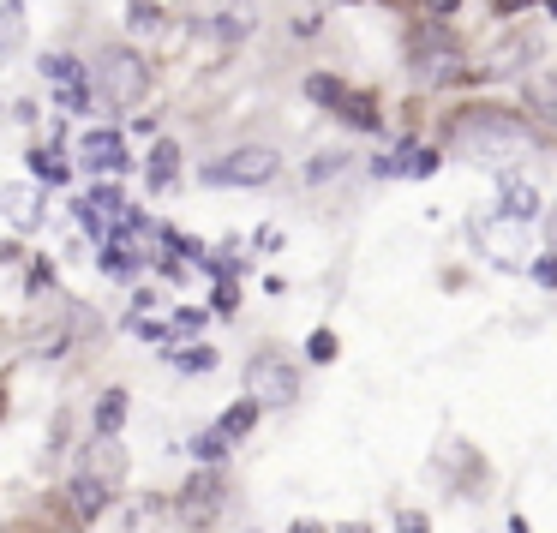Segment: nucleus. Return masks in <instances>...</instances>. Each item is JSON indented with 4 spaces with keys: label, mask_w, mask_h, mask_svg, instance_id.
Listing matches in <instances>:
<instances>
[{
    "label": "nucleus",
    "mask_w": 557,
    "mask_h": 533,
    "mask_svg": "<svg viewBox=\"0 0 557 533\" xmlns=\"http://www.w3.org/2000/svg\"><path fill=\"white\" fill-rule=\"evenodd\" d=\"M450 144H456L462 156H474V162L504 168L510 156L534 150V132H528V120H516V114H504V108H462V114L450 120Z\"/></svg>",
    "instance_id": "obj_1"
},
{
    "label": "nucleus",
    "mask_w": 557,
    "mask_h": 533,
    "mask_svg": "<svg viewBox=\"0 0 557 533\" xmlns=\"http://www.w3.org/2000/svg\"><path fill=\"white\" fill-rule=\"evenodd\" d=\"M90 84L108 96V102H120V108H132L138 96H144V84H150V66L132 54V48H120V42H108V48H96V60H90Z\"/></svg>",
    "instance_id": "obj_2"
},
{
    "label": "nucleus",
    "mask_w": 557,
    "mask_h": 533,
    "mask_svg": "<svg viewBox=\"0 0 557 533\" xmlns=\"http://www.w3.org/2000/svg\"><path fill=\"white\" fill-rule=\"evenodd\" d=\"M408 66H414V84H450V78H462V48L444 24H426L408 48Z\"/></svg>",
    "instance_id": "obj_3"
},
{
    "label": "nucleus",
    "mask_w": 557,
    "mask_h": 533,
    "mask_svg": "<svg viewBox=\"0 0 557 533\" xmlns=\"http://www.w3.org/2000/svg\"><path fill=\"white\" fill-rule=\"evenodd\" d=\"M276 168H282L276 150H264V144H240V150H228L222 162L204 168V186H270Z\"/></svg>",
    "instance_id": "obj_4"
},
{
    "label": "nucleus",
    "mask_w": 557,
    "mask_h": 533,
    "mask_svg": "<svg viewBox=\"0 0 557 533\" xmlns=\"http://www.w3.org/2000/svg\"><path fill=\"white\" fill-rule=\"evenodd\" d=\"M474 240H480V252L492 258V264H504V270H522L528 264V222H516V216H486V222H474Z\"/></svg>",
    "instance_id": "obj_5"
},
{
    "label": "nucleus",
    "mask_w": 557,
    "mask_h": 533,
    "mask_svg": "<svg viewBox=\"0 0 557 533\" xmlns=\"http://www.w3.org/2000/svg\"><path fill=\"white\" fill-rule=\"evenodd\" d=\"M246 384H252V402H258V408H288V402L300 396L294 366H288V360H276V354H258V360H252V372H246Z\"/></svg>",
    "instance_id": "obj_6"
},
{
    "label": "nucleus",
    "mask_w": 557,
    "mask_h": 533,
    "mask_svg": "<svg viewBox=\"0 0 557 533\" xmlns=\"http://www.w3.org/2000/svg\"><path fill=\"white\" fill-rule=\"evenodd\" d=\"M534 60H540V36L516 30V36H504V42H492V48H486L480 72H486V78H516V72H522V66H534Z\"/></svg>",
    "instance_id": "obj_7"
},
{
    "label": "nucleus",
    "mask_w": 557,
    "mask_h": 533,
    "mask_svg": "<svg viewBox=\"0 0 557 533\" xmlns=\"http://www.w3.org/2000/svg\"><path fill=\"white\" fill-rule=\"evenodd\" d=\"M222 510V474H192L186 492H180V522L186 528H210Z\"/></svg>",
    "instance_id": "obj_8"
},
{
    "label": "nucleus",
    "mask_w": 557,
    "mask_h": 533,
    "mask_svg": "<svg viewBox=\"0 0 557 533\" xmlns=\"http://www.w3.org/2000/svg\"><path fill=\"white\" fill-rule=\"evenodd\" d=\"M78 156H84V168H102V174H114V168H132L114 132H84V144H78Z\"/></svg>",
    "instance_id": "obj_9"
},
{
    "label": "nucleus",
    "mask_w": 557,
    "mask_h": 533,
    "mask_svg": "<svg viewBox=\"0 0 557 533\" xmlns=\"http://www.w3.org/2000/svg\"><path fill=\"white\" fill-rule=\"evenodd\" d=\"M0 210H6V222H12L18 234H30V228L42 222V198H36V186H6V192H0Z\"/></svg>",
    "instance_id": "obj_10"
},
{
    "label": "nucleus",
    "mask_w": 557,
    "mask_h": 533,
    "mask_svg": "<svg viewBox=\"0 0 557 533\" xmlns=\"http://www.w3.org/2000/svg\"><path fill=\"white\" fill-rule=\"evenodd\" d=\"M108 492H114L108 480H96V474H78V480H72V510H78L84 522H96V516L108 510Z\"/></svg>",
    "instance_id": "obj_11"
},
{
    "label": "nucleus",
    "mask_w": 557,
    "mask_h": 533,
    "mask_svg": "<svg viewBox=\"0 0 557 533\" xmlns=\"http://www.w3.org/2000/svg\"><path fill=\"white\" fill-rule=\"evenodd\" d=\"M504 216H516V222H534L540 216V192L528 180H516V174H504Z\"/></svg>",
    "instance_id": "obj_12"
},
{
    "label": "nucleus",
    "mask_w": 557,
    "mask_h": 533,
    "mask_svg": "<svg viewBox=\"0 0 557 533\" xmlns=\"http://www.w3.org/2000/svg\"><path fill=\"white\" fill-rule=\"evenodd\" d=\"M84 474H96V480H108V486H114V480L126 474V456L114 450V438H102V444H90V468H84Z\"/></svg>",
    "instance_id": "obj_13"
},
{
    "label": "nucleus",
    "mask_w": 557,
    "mask_h": 533,
    "mask_svg": "<svg viewBox=\"0 0 557 533\" xmlns=\"http://www.w3.org/2000/svg\"><path fill=\"white\" fill-rule=\"evenodd\" d=\"M528 108H534L540 120H557V72H540V78H528Z\"/></svg>",
    "instance_id": "obj_14"
},
{
    "label": "nucleus",
    "mask_w": 557,
    "mask_h": 533,
    "mask_svg": "<svg viewBox=\"0 0 557 533\" xmlns=\"http://www.w3.org/2000/svg\"><path fill=\"white\" fill-rule=\"evenodd\" d=\"M30 174H36V180H48V186H60L72 168H66V156H60L54 144H42V150H30Z\"/></svg>",
    "instance_id": "obj_15"
},
{
    "label": "nucleus",
    "mask_w": 557,
    "mask_h": 533,
    "mask_svg": "<svg viewBox=\"0 0 557 533\" xmlns=\"http://www.w3.org/2000/svg\"><path fill=\"white\" fill-rule=\"evenodd\" d=\"M174 174H180V150H174V144L162 138V144L150 150V186L162 192V186H174Z\"/></svg>",
    "instance_id": "obj_16"
},
{
    "label": "nucleus",
    "mask_w": 557,
    "mask_h": 533,
    "mask_svg": "<svg viewBox=\"0 0 557 533\" xmlns=\"http://www.w3.org/2000/svg\"><path fill=\"white\" fill-rule=\"evenodd\" d=\"M120 426H126V396H120V390H108V396L96 402V432H102V438H114Z\"/></svg>",
    "instance_id": "obj_17"
},
{
    "label": "nucleus",
    "mask_w": 557,
    "mask_h": 533,
    "mask_svg": "<svg viewBox=\"0 0 557 533\" xmlns=\"http://www.w3.org/2000/svg\"><path fill=\"white\" fill-rule=\"evenodd\" d=\"M42 78H54V84H60V96H66V90H84V84H78V60H72V54H48V60H42Z\"/></svg>",
    "instance_id": "obj_18"
},
{
    "label": "nucleus",
    "mask_w": 557,
    "mask_h": 533,
    "mask_svg": "<svg viewBox=\"0 0 557 533\" xmlns=\"http://www.w3.org/2000/svg\"><path fill=\"white\" fill-rule=\"evenodd\" d=\"M306 96H312V102H324V108H342V102H348V90H342V78H330V72H318V78H306Z\"/></svg>",
    "instance_id": "obj_19"
},
{
    "label": "nucleus",
    "mask_w": 557,
    "mask_h": 533,
    "mask_svg": "<svg viewBox=\"0 0 557 533\" xmlns=\"http://www.w3.org/2000/svg\"><path fill=\"white\" fill-rule=\"evenodd\" d=\"M252 426H258V402H252V396H246V402H234V408L222 414V432H228V438H246Z\"/></svg>",
    "instance_id": "obj_20"
},
{
    "label": "nucleus",
    "mask_w": 557,
    "mask_h": 533,
    "mask_svg": "<svg viewBox=\"0 0 557 533\" xmlns=\"http://www.w3.org/2000/svg\"><path fill=\"white\" fill-rule=\"evenodd\" d=\"M228 444H234V438L216 426V432H198V438H192V456H198V462H222V456H228Z\"/></svg>",
    "instance_id": "obj_21"
},
{
    "label": "nucleus",
    "mask_w": 557,
    "mask_h": 533,
    "mask_svg": "<svg viewBox=\"0 0 557 533\" xmlns=\"http://www.w3.org/2000/svg\"><path fill=\"white\" fill-rule=\"evenodd\" d=\"M174 366H180V372H210V366H216V348H204V342H198V348H180Z\"/></svg>",
    "instance_id": "obj_22"
},
{
    "label": "nucleus",
    "mask_w": 557,
    "mask_h": 533,
    "mask_svg": "<svg viewBox=\"0 0 557 533\" xmlns=\"http://www.w3.org/2000/svg\"><path fill=\"white\" fill-rule=\"evenodd\" d=\"M342 108H348V120H354V126H378V108H372V96H354V90H348V102H342Z\"/></svg>",
    "instance_id": "obj_23"
},
{
    "label": "nucleus",
    "mask_w": 557,
    "mask_h": 533,
    "mask_svg": "<svg viewBox=\"0 0 557 533\" xmlns=\"http://www.w3.org/2000/svg\"><path fill=\"white\" fill-rule=\"evenodd\" d=\"M102 270H108V276H132V252H126L120 240H114V246H102Z\"/></svg>",
    "instance_id": "obj_24"
},
{
    "label": "nucleus",
    "mask_w": 557,
    "mask_h": 533,
    "mask_svg": "<svg viewBox=\"0 0 557 533\" xmlns=\"http://www.w3.org/2000/svg\"><path fill=\"white\" fill-rule=\"evenodd\" d=\"M156 18H162L156 0H132V6H126V24H132V30H156Z\"/></svg>",
    "instance_id": "obj_25"
},
{
    "label": "nucleus",
    "mask_w": 557,
    "mask_h": 533,
    "mask_svg": "<svg viewBox=\"0 0 557 533\" xmlns=\"http://www.w3.org/2000/svg\"><path fill=\"white\" fill-rule=\"evenodd\" d=\"M342 162H348V156H342V150H336V156H330V150H324V156H318V162H312V168H306V180H330V174H342Z\"/></svg>",
    "instance_id": "obj_26"
},
{
    "label": "nucleus",
    "mask_w": 557,
    "mask_h": 533,
    "mask_svg": "<svg viewBox=\"0 0 557 533\" xmlns=\"http://www.w3.org/2000/svg\"><path fill=\"white\" fill-rule=\"evenodd\" d=\"M246 30H252V24H246L240 12H222V18H216V36H222V42H234V36H246Z\"/></svg>",
    "instance_id": "obj_27"
},
{
    "label": "nucleus",
    "mask_w": 557,
    "mask_h": 533,
    "mask_svg": "<svg viewBox=\"0 0 557 533\" xmlns=\"http://www.w3.org/2000/svg\"><path fill=\"white\" fill-rule=\"evenodd\" d=\"M306 354H312V360H336V336H330V330H312Z\"/></svg>",
    "instance_id": "obj_28"
},
{
    "label": "nucleus",
    "mask_w": 557,
    "mask_h": 533,
    "mask_svg": "<svg viewBox=\"0 0 557 533\" xmlns=\"http://www.w3.org/2000/svg\"><path fill=\"white\" fill-rule=\"evenodd\" d=\"M396 533H432V522H426L420 510H402V516H396Z\"/></svg>",
    "instance_id": "obj_29"
},
{
    "label": "nucleus",
    "mask_w": 557,
    "mask_h": 533,
    "mask_svg": "<svg viewBox=\"0 0 557 533\" xmlns=\"http://www.w3.org/2000/svg\"><path fill=\"white\" fill-rule=\"evenodd\" d=\"M438 168V150H414V180H426Z\"/></svg>",
    "instance_id": "obj_30"
},
{
    "label": "nucleus",
    "mask_w": 557,
    "mask_h": 533,
    "mask_svg": "<svg viewBox=\"0 0 557 533\" xmlns=\"http://www.w3.org/2000/svg\"><path fill=\"white\" fill-rule=\"evenodd\" d=\"M198 324H204V312H192V306H180V312H174V330H186V336H192Z\"/></svg>",
    "instance_id": "obj_31"
},
{
    "label": "nucleus",
    "mask_w": 557,
    "mask_h": 533,
    "mask_svg": "<svg viewBox=\"0 0 557 533\" xmlns=\"http://www.w3.org/2000/svg\"><path fill=\"white\" fill-rule=\"evenodd\" d=\"M534 282H546V288H557V258H540V264H534Z\"/></svg>",
    "instance_id": "obj_32"
},
{
    "label": "nucleus",
    "mask_w": 557,
    "mask_h": 533,
    "mask_svg": "<svg viewBox=\"0 0 557 533\" xmlns=\"http://www.w3.org/2000/svg\"><path fill=\"white\" fill-rule=\"evenodd\" d=\"M522 6H534V0H498V12H522Z\"/></svg>",
    "instance_id": "obj_33"
},
{
    "label": "nucleus",
    "mask_w": 557,
    "mask_h": 533,
    "mask_svg": "<svg viewBox=\"0 0 557 533\" xmlns=\"http://www.w3.org/2000/svg\"><path fill=\"white\" fill-rule=\"evenodd\" d=\"M546 234H552V246H557V204L546 210Z\"/></svg>",
    "instance_id": "obj_34"
},
{
    "label": "nucleus",
    "mask_w": 557,
    "mask_h": 533,
    "mask_svg": "<svg viewBox=\"0 0 557 533\" xmlns=\"http://www.w3.org/2000/svg\"><path fill=\"white\" fill-rule=\"evenodd\" d=\"M288 533H324V528H318V522H294Z\"/></svg>",
    "instance_id": "obj_35"
},
{
    "label": "nucleus",
    "mask_w": 557,
    "mask_h": 533,
    "mask_svg": "<svg viewBox=\"0 0 557 533\" xmlns=\"http://www.w3.org/2000/svg\"><path fill=\"white\" fill-rule=\"evenodd\" d=\"M432 12H456V0H432Z\"/></svg>",
    "instance_id": "obj_36"
},
{
    "label": "nucleus",
    "mask_w": 557,
    "mask_h": 533,
    "mask_svg": "<svg viewBox=\"0 0 557 533\" xmlns=\"http://www.w3.org/2000/svg\"><path fill=\"white\" fill-rule=\"evenodd\" d=\"M342 533H372V528H366V522H348V528H342Z\"/></svg>",
    "instance_id": "obj_37"
},
{
    "label": "nucleus",
    "mask_w": 557,
    "mask_h": 533,
    "mask_svg": "<svg viewBox=\"0 0 557 533\" xmlns=\"http://www.w3.org/2000/svg\"><path fill=\"white\" fill-rule=\"evenodd\" d=\"M546 6H552V12H557V0H546Z\"/></svg>",
    "instance_id": "obj_38"
}]
</instances>
